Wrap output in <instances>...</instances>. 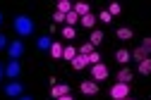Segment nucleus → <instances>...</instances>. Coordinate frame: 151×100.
<instances>
[{"label": "nucleus", "instance_id": "obj_1", "mask_svg": "<svg viewBox=\"0 0 151 100\" xmlns=\"http://www.w3.org/2000/svg\"><path fill=\"white\" fill-rule=\"evenodd\" d=\"M14 31L19 33V36H31L34 33V19L27 17V14L14 17Z\"/></svg>", "mask_w": 151, "mask_h": 100}, {"label": "nucleus", "instance_id": "obj_2", "mask_svg": "<svg viewBox=\"0 0 151 100\" xmlns=\"http://www.w3.org/2000/svg\"><path fill=\"white\" fill-rule=\"evenodd\" d=\"M110 98L113 100H125V98H129V84H115L110 88Z\"/></svg>", "mask_w": 151, "mask_h": 100}, {"label": "nucleus", "instance_id": "obj_3", "mask_svg": "<svg viewBox=\"0 0 151 100\" xmlns=\"http://www.w3.org/2000/svg\"><path fill=\"white\" fill-rule=\"evenodd\" d=\"M91 79H93V81H106V79H108V67L103 62L93 65L91 67Z\"/></svg>", "mask_w": 151, "mask_h": 100}, {"label": "nucleus", "instance_id": "obj_4", "mask_svg": "<svg viewBox=\"0 0 151 100\" xmlns=\"http://www.w3.org/2000/svg\"><path fill=\"white\" fill-rule=\"evenodd\" d=\"M7 52H10V60H19V57L24 55V43H22V41H10Z\"/></svg>", "mask_w": 151, "mask_h": 100}, {"label": "nucleus", "instance_id": "obj_5", "mask_svg": "<svg viewBox=\"0 0 151 100\" xmlns=\"http://www.w3.org/2000/svg\"><path fill=\"white\" fill-rule=\"evenodd\" d=\"M19 74H22V65H19V60H10V62L5 65V76L17 79Z\"/></svg>", "mask_w": 151, "mask_h": 100}, {"label": "nucleus", "instance_id": "obj_6", "mask_svg": "<svg viewBox=\"0 0 151 100\" xmlns=\"http://www.w3.org/2000/svg\"><path fill=\"white\" fill-rule=\"evenodd\" d=\"M22 91H24V86H22L19 81H10V84L5 86V95H10V98H19Z\"/></svg>", "mask_w": 151, "mask_h": 100}, {"label": "nucleus", "instance_id": "obj_7", "mask_svg": "<svg viewBox=\"0 0 151 100\" xmlns=\"http://www.w3.org/2000/svg\"><path fill=\"white\" fill-rule=\"evenodd\" d=\"M79 91H82L84 95H96V93H99V84H96V81H82V84H79Z\"/></svg>", "mask_w": 151, "mask_h": 100}, {"label": "nucleus", "instance_id": "obj_8", "mask_svg": "<svg viewBox=\"0 0 151 100\" xmlns=\"http://www.w3.org/2000/svg\"><path fill=\"white\" fill-rule=\"evenodd\" d=\"M50 95L53 98H63V95H70V86L67 84H55L50 88Z\"/></svg>", "mask_w": 151, "mask_h": 100}, {"label": "nucleus", "instance_id": "obj_9", "mask_svg": "<svg viewBox=\"0 0 151 100\" xmlns=\"http://www.w3.org/2000/svg\"><path fill=\"white\" fill-rule=\"evenodd\" d=\"M86 65H89V55H77V57L72 60V67L74 69H84Z\"/></svg>", "mask_w": 151, "mask_h": 100}, {"label": "nucleus", "instance_id": "obj_10", "mask_svg": "<svg viewBox=\"0 0 151 100\" xmlns=\"http://www.w3.org/2000/svg\"><path fill=\"white\" fill-rule=\"evenodd\" d=\"M72 10L79 14V19H82V17H86V14H91V12H89V3H74V7H72Z\"/></svg>", "mask_w": 151, "mask_h": 100}, {"label": "nucleus", "instance_id": "obj_11", "mask_svg": "<svg viewBox=\"0 0 151 100\" xmlns=\"http://www.w3.org/2000/svg\"><path fill=\"white\" fill-rule=\"evenodd\" d=\"M50 45H53L50 36H41L39 41H36V48H39V50H50Z\"/></svg>", "mask_w": 151, "mask_h": 100}, {"label": "nucleus", "instance_id": "obj_12", "mask_svg": "<svg viewBox=\"0 0 151 100\" xmlns=\"http://www.w3.org/2000/svg\"><path fill=\"white\" fill-rule=\"evenodd\" d=\"M77 55H79V50H77V48H72V45H67V48L63 50V57L67 60V62H72V60L77 57Z\"/></svg>", "mask_w": 151, "mask_h": 100}, {"label": "nucleus", "instance_id": "obj_13", "mask_svg": "<svg viewBox=\"0 0 151 100\" xmlns=\"http://www.w3.org/2000/svg\"><path fill=\"white\" fill-rule=\"evenodd\" d=\"M118 81H120V84H127V81H132V72H129L127 67H122V69L118 72Z\"/></svg>", "mask_w": 151, "mask_h": 100}, {"label": "nucleus", "instance_id": "obj_14", "mask_svg": "<svg viewBox=\"0 0 151 100\" xmlns=\"http://www.w3.org/2000/svg\"><path fill=\"white\" fill-rule=\"evenodd\" d=\"M72 7H74V3H70V0H60L58 3V12H63V14H70Z\"/></svg>", "mask_w": 151, "mask_h": 100}, {"label": "nucleus", "instance_id": "obj_15", "mask_svg": "<svg viewBox=\"0 0 151 100\" xmlns=\"http://www.w3.org/2000/svg\"><path fill=\"white\" fill-rule=\"evenodd\" d=\"M79 24H82L84 29H93V24H96V17H93V14H86V17L79 19Z\"/></svg>", "mask_w": 151, "mask_h": 100}, {"label": "nucleus", "instance_id": "obj_16", "mask_svg": "<svg viewBox=\"0 0 151 100\" xmlns=\"http://www.w3.org/2000/svg\"><path fill=\"white\" fill-rule=\"evenodd\" d=\"M65 24H67V26H74V24H79V14L74 12V10H72L70 14H65Z\"/></svg>", "mask_w": 151, "mask_h": 100}, {"label": "nucleus", "instance_id": "obj_17", "mask_svg": "<svg viewBox=\"0 0 151 100\" xmlns=\"http://www.w3.org/2000/svg\"><path fill=\"white\" fill-rule=\"evenodd\" d=\"M139 74H144V76L151 74V57H146L144 62H139Z\"/></svg>", "mask_w": 151, "mask_h": 100}, {"label": "nucleus", "instance_id": "obj_18", "mask_svg": "<svg viewBox=\"0 0 151 100\" xmlns=\"http://www.w3.org/2000/svg\"><path fill=\"white\" fill-rule=\"evenodd\" d=\"M132 57H134V60H137V62H144V60L149 57V52H146V50H144V48L139 45V48H137L134 52H132Z\"/></svg>", "mask_w": 151, "mask_h": 100}, {"label": "nucleus", "instance_id": "obj_19", "mask_svg": "<svg viewBox=\"0 0 151 100\" xmlns=\"http://www.w3.org/2000/svg\"><path fill=\"white\" fill-rule=\"evenodd\" d=\"M101 41H103V31H91L89 43H91V45H101Z\"/></svg>", "mask_w": 151, "mask_h": 100}, {"label": "nucleus", "instance_id": "obj_20", "mask_svg": "<svg viewBox=\"0 0 151 100\" xmlns=\"http://www.w3.org/2000/svg\"><path fill=\"white\" fill-rule=\"evenodd\" d=\"M74 36H77V29H74V26H63V38H67V41H72Z\"/></svg>", "mask_w": 151, "mask_h": 100}, {"label": "nucleus", "instance_id": "obj_21", "mask_svg": "<svg viewBox=\"0 0 151 100\" xmlns=\"http://www.w3.org/2000/svg\"><path fill=\"white\" fill-rule=\"evenodd\" d=\"M118 38H120V41H129V38H132V29H127V26L118 29Z\"/></svg>", "mask_w": 151, "mask_h": 100}, {"label": "nucleus", "instance_id": "obj_22", "mask_svg": "<svg viewBox=\"0 0 151 100\" xmlns=\"http://www.w3.org/2000/svg\"><path fill=\"white\" fill-rule=\"evenodd\" d=\"M129 57H132V52H127V50H118V52H115V60H118L120 65H125Z\"/></svg>", "mask_w": 151, "mask_h": 100}, {"label": "nucleus", "instance_id": "obj_23", "mask_svg": "<svg viewBox=\"0 0 151 100\" xmlns=\"http://www.w3.org/2000/svg\"><path fill=\"white\" fill-rule=\"evenodd\" d=\"M63 50H65V48H63L60 43H53V45H50V55H53L55 60H58V57H63Z\"/></svg>", "mask_w": 151, "mask_h": 100}, {"label": "nucleus", "instance_id": "obj_24", "mask_svg": "<svg viewBox=\"0 0 151 100\" xmlns=\"http://www.w3.org/2000/svg\"><path fill=\"white\" fill-rule=\"evenodd\" d=\"M108 12H110V17H113V14H120V12H122L120 3H110V5H108Z\"/></svg>", "mask_w": 151, "mask_h": 100}, {"label": "nucleus", "instance_id": "obj_25", "mask_svg": "<svg viewBox=\"0 0 151 100\" xmlns=\"http://www.w3.org/2000/svg\"><path fill=\"white\" fill-rule=\"evenodd\" d=\"M91 52H93V45H91V43H82L79 55H91Z\"/></svg>", "mask_w": 151, "mask_h": 100}, {"label": "nucleus", "instance_id": "obj_26", "mask_svg": "<svg viewBox=\"0 0 151 100\" xmlns=\"http://www.w3.org/2000/svg\"><path fill=\"white\" fill-rule=\"evenodd\" d=\"M99 62H101V55H99V52H91V55H89V65L93 67V65H99Z\"/></svg>", "mask_w": 151, "mask_h": 100}, {"label": "nucleus", "instance_id": "obj_27", "mask_svg": "<svg viewBox=\"0 0 151 100\" xmlns=\"http://www.w3.org/2000/svg\"><path fill=\"white\" fill-rule=\"evenodd\" d=\"M99 19H101V22H106V24H108V22H110L113 17H110V12H108V10H103V12L99 14Z\"/></svg>", "mask_w": 151, "mask_h": 100}, {"label": "nucleus", "instance_id": "obj_28", "mask_svg": "<svg viewBox=\"0 0 151 100\" xmlns=\"http://www.w3.org/2000/svg\"><path fill=\"white\" fill-rule=\"evenodd\" d=\"M142 48H144V50H146V52L151 55V36H149V38H144V41H142Z\"/></svg>", "mask_w": 151, "mask_h": 100}, {"label": "nucleus", "instance_id": "obj_29", "mask_svg": "<svg viewBox=\"0 0 151 100\" xmlns=\"http://www.w3.org/2000/svg\"><path fill=\"white\" fill-rule=\"evenodd\" d=\"M53 22H58V24H60V22H65V14L55 10V14H53Z\"/></svg>", "mask_w": 151, "mask_h": 100}, {"label": "nucleus", "instance_id": "obj_30", "mask_svg": "<svg viewBox=\"0 0 151 100\" xmlns=\"http://www.w3.org/2000/svg\"><path fill=\"white\" fill-rule=\"evenodd\" d=\"M10 45V41H7V36H3V33H0V50H5Z\"/></svg>", "mask_w": 151, "mask_h": 100}, {"label": "nucleus", "instance_id": "obj_31", "mask_svg": "<svg viewBox=\"0 0 151 100\" xmlns=\"http://www.w3.org/2000/svg\"><path fill=\"white\" fill-rule=\"evenodd\" d=\"M55 100H72V95H63V98H55Z\"/></svg>", "mask_w": 151, "mask_h": 100}, {"label": "nucleus", "instance_id": "obj_32", "mask_svg": "<svg viewBox=\"0 0 151 100\" xmlns=\"http://www.w3.org/2000/svg\"><path fill=\"white\" fill-rule=\"evenodd\" d=\"M17 100H34V98H29V95H19Z\"/></svg>", "mask_w": 151, "mask_h": 100}, {"label": "nucleus", "instance_id": "obj_33", "mask_svg": "<svg viewBox=\"0 0 151 100\" xmlns=\"http://www.w3.org/2000/svg\"><path fill=\"white\" fill-rule=\"evenodd\" d=\"M3 74H5V69H3V65H0V79H3Z\"/></svg>", "mask_w": 151, "mask_h": 100}, {"label": "nucleus", "instance_id": "obj_34", "mask_svg": "<svg viewBox=\"0 0 151 100\" xmlns=\"http://www.w3.org/2000/svg\"><path fill=\"white\" fill-rule=\"evenodd\" d=\"M0 22H3V14H0Z\"/></svg>", "mask_w": 151, "mask_h": 100}, {"label": "nucleus", "instance_id": "obj_35", "mask_svg": "<svg viewBox=\"0 0 151 100\" xmlns=\"http://www.w3.org/2000/svg\"><path fill=\"white\" fill-rule=\"evenodd\" d=\"M125 100H132V98H125Z\"/></svg>", "mask_w": 151, "mask_h": 100}]
</instances>
